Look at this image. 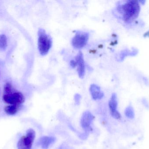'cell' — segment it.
Returning a JSON list of instances; mask_svg holds the SVG:
<instances>
[{"instance_id": "obj_1", "label": "cell", "mask_w": 149, "mask_h": 149, "mask_svg": "<svg viewBox=\"0 0 149 149\" xmlns=\"http://www.w3.org/2000/svg\"><path fill=\"white\" fill-rule=\"evenodd\" d=\"M116 10L124 22H130L138 17L140 5L138 1H127L119 3Z\"/></svg>"}, {"instance_id": "obj_2", "label": "cell", "mask_w": 149, "mask_h": 149, "mask_svg": "<svg viewBox=\"0 0 149 149\" xmlns=\"http://www.w3.org/2000/svg\"><path fill=\"white\" fill-rule=\"evenodd\" d=\"M38 36V50L41 55L45 56L48 53L52 46V39L42 29H39Z\"/></svg>"}, {"instance_id": "obj_3", "label": "cell", "mask_w": 149, "mask_h": 149, "mask_svg": "<svg viewBox=\"0 0 149 149\" xmlns=\"http://www.w3.org/2000/svg\"><path fill=\"white\" fill-rule=\"evenodd\" d=\"M36 137V133L33 129L27 130L26 136H23L18 141L17 147L18 149H31Z\"/></svg>"}, {"instance_id": "obj_4", "label": "cell", "mask_w": 149, "mask_h": 149, "mask_svg": "<svg viewBox=\"0 0 149 149\" xmlns=\"http://www.w3.org/2000/svg\"><path fill=\"white\" fill-rule=\"evenodd\" d=\"M3 99L7 104L18 106L24 101V96L22 93L13 91L9 93L3 94Z\"/></svg>"}, {"instance_id": "obj_5", "label": "cell", "mask_w": 149, "mask_h": 149, "mask_svg": "<svg viewBox=\"0 0 149 149\" xmlns=\"http://www.w3.org/2000/svg\"><path fill=\"white\" fill-rule=\"evenodd\" d=\"M89 38L88 33L85 31H78L72 38V44L75 49H80L85 46Z\"/></svg>"}, {"instance_id": "obj_6", "label": "cell", "mask_w": 149, "mask_h": 149, "mask_svg": "<svg viewBox=\"0 0 149 149\" xmlns=\"http://www.w3.org/2000/svg\"><path fill=\"white\" fill-rule=\"evenodd\" d=\"M94 119V116L89 111L84 112L81 120V125L85 132H89L91 130L90 125Z\"/></svg>"}, {"instance_id": "obj_7", "label": "cell", "mask_w": 149, "mask_h": 149, "mask_svg": "<svg viewBox=\"0 0 149 149\" xmlns=\"http://www.w3.org/2000/svg\"><path fill=\"white\" fill-rule=\"evenodd\" d=\"M117 105L118 103L116 94L115 93L113 94L109 100V106L112 116L115 119L119 120L121 118V115L117 111Z\"/></svg>"}, {"instance_id": "obj_8", "label": "cell", "mask_w": 149, "mask_h": 149, "mask_svg": "<svg viewBox=\"0 0 149 149\" xmlns=\"http://www.w3.org/2000/svg\"><path fill=\"white\" fill-rule=\"evenodd\" d=\"M75 61L78 66V73L79 77L82 78L85 75V65L83 54L79 52L75 58Z\"/></svg>"}, {"instance_id": "obj_9", "label": "cell", "mask_w": 149, "mask_h": 149, "mask_svg": "<svg viewBox=\"0 0 149 149\" xmlns=\"http://www.w3.org/2000/svg\"><path fill=\"white\" fill-rule=\"evenodd\" d=\"M89 90L92 98L95 100L101 99L104 96V94L101 91L100 87L97 85L94 84L91 85Z\"/></svg>"}, {"instance_id": "obj_10", "label": "cell", "mask_w": 149, "mask_h": 149, "mask_svg": "<svg viewBox=\"0 0 149 149\" xmlns=\"http://www.w3.org/2000/svg\"><path fill=\"white\" fill-rule=\"evenodd\" d=\"M56 138L52 136H43L39 141L42 148L44 149H47L52 144L56 142Z\"/></svg>"}, {"instance_id": "obj_11", "label": "cell", "mask_w": 149, "mask_h": 149, "mask_svg": "<svg viewBox=\"0 0 149 149\" xmlns=\"http://www.w3.org/2000/svg\"><path fill=\"white\" fill-rule=\"evenodd\" d=\"M18 110V106L10 105L5 107L4 111L6 113L9 115H14L17 113Z\"/></svg>"}, {"instance_id": "obj_12", "label": "cell", "mask_w": 149, "mask_h": 149, "mask_svg": "<svg viewBox=\"0 0 149 149\" xmlns=\"http://www.w3.org/2000/svg\"><path fill=\"white\" fill-rule=\"evenodd\" d=\"M125 114L127 118L130 119H133L134 118L135 113L134 108L132 106L128 107L125 109Z\"/></svg>"}, {"instance_id": "obj_13", "label": "cell", "mask_w": 149, "mask_h": 149, "mask_svg": "<svg viewBox=\"0 0 149 149\" xmlns=\"http://www.w3.org/2000/svg\"><path fill=\"white\" fill-rule=\"evenodd\" d=\"M7 46V39L4 35H0V50H5Z\"/></svg>"}, {"instance_id": "obj_14", "label": "cell", "mask_w": 149, "mask_h": 149, "mask_svg": "<svg viewBox=\"0 0 149 149\" xmlns=\"http://www.w3.org/2000/svg\"><path fill=\"white\" fill-rule=\"evenodd\" d=\"M13 92L12 85L9 83H6L4 87V94L9 93Z\"/></svg>"}, {"instance_id": "obj_15", "label": "cell", "mask_w": 149, "mask_h": 149, "mask_svg": "<svg viewBox=\"0 0 149 149\" xmlns=\"http://www.w3.org/2000/svg\"><path fill=\"white\" fill-rule=\"evenodd\" d=\"M81 98V97L79 94H76L74 96V100H75V103L77 105H79V104Z\"/></svg>"}, {"instance_id": "obj_16", "label": "cell", "mask_w": 149, "mask_h": 149, "mask_svg": "<svg viewBox=\"0 0 149 149\" xmlns=\"http://www.w3.org/2000/svg\"><path fill=\"white\" fill-rule=\"evenodd\" d=\"M70 65L72 67H73V68H74V67H75V66H77V63H76V61L72 60V61H71Z\"/></svg>"}]
</instances>
